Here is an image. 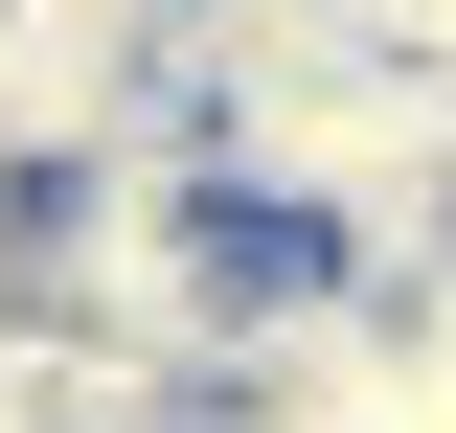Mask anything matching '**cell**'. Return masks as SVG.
<instances>
[]
</instances>
